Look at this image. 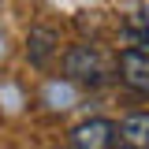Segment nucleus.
Masks as SVG:
<instances>
[{"label": "nucleus", "mask_w": 149, "mask_h": 149, "mask_svg": "<svg viewBox=\"0 0 149 149\" xmlns=\"http://www.w3.org/2000/svg\"><path fill=\"white\" fill-rule=\"evenodd\" d=\"M63 74L71 82H104L108 78V60L97 52V45H71L67 56H63Z\"/></svg>", "instance_id": "1"}, {"label": "nucleus", "mask_w": 149, "mask_h": 149, "mask_svg": "<svg viewBox=\"0 0 149 149\" xmlns=\"http://www.w3.org/2000/svg\"><path fill=\"white\" fill-rule=\"evenodd\" d=\"M71 146L74 149H116V123L112 119H82L71 130Z\"/></svg>", "instance_id": "2"}, {"label": "nucleus", "mask_w": 149, "mask_h": 149, "mask_svg": "<svg viewBox=\"0 0 149 149\" xmlns=\"http://www.w3.org/2000/svg\"><path fill=\"white\" fill-rule=\"evenodd\" d=\"M119 78H123L134 93L149 97V52L123 49V52H119Z\"/></svg>", "instance_id": "3"}, {"label": "nucleus", "mask_w": 149, "mask_h": 149, "mask_svg": "<svg viewBox=\"0 0 149 149\" xmlns=\"http://www.w3.org/2000/svg\"><path fill=\"white\" fill-rule=\"evenodd\" d=\"M116 138L127 149H149V112H130L116 123Z\"/></svg>", "instance_id": "4"}, {"label": "nucleus", "mask_w": 149, "mask_h": 149, "mask_svg": "<svg viewBox=\"0 0 149 149\" xmlns=\"http://www.w3.org/2000/svg\"><path fill=\"white\" fill-rule=\"evenodd\" d=\"M56 49H60V34H56L52 26H34L30 30V37H26V56H30L34 67H45L56 56Z\"/></svg>", "instance_id": "5"}, {"label": "nucleus", "mask_w": 149, "mask_h": 149, "mask_svg": "<svg viewBox=\"0 0 149 149\" xmlns=\"http://www.w3.org/2000/svg\"><path fill=\"white\" fill-rule=\"evenodd\" d=\"M119 149H127V146H119Z\"/></svg>", "instance_id": "6"}]
</instances>
